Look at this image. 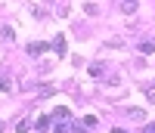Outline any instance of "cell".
<instances>
[{
	"label": "cell",
	"mask_w": 155,
	"mask_h": 133,
	"mask_svg": "<svg viewBox=\"0 0 155 133\" xmlns=\"http://www.w3.org/2000/svg\"><path fill=\"white\" fill-rule=\"evenodd\" d=\"M50 50H53L59 59H62V56H68V47H65V34H56L53 41H50Z\"/></svg>",
	"instance_id": "1"
},
{
	"label": "cell",
	"mask_w": 155,
	"mask_h": 133,
	"mask_svg": "<svg viewBox=\"0 0 155 133\" xmlns=\"http://www.w3.org/2000/svg\"><path fill=\"white\" fill-rule=\"evenodd\" d=\"M31 130V121H28V118H25V121H19V127H16V133H28Z\"/></svg>",
	"instance_id": "9"
},
{
	"label": "cell",
	"mask_w": 155,
	"mask_h": 133,
	"mask_svg": "<svg viewBox=\"0 0 155 133\" xmlns=\"http://www.w3.org/2000/svg\"><path fill=\"white\" fill-rule=\"evenodd\" d=\"M50 121H53V115H41L34 121V127H37V133H47V127H50Z\"/></svg>",
	"instance_id": "4"
},
{
	"label": "cell",
	"mask_w": 155,
	"mask_h": 133,
	"mask_svg": "<svg viewBox=\"0 0 155 133\" xmlns=\"http://www.w3.org/2000/svg\"><path fill=\"white\" fill-rule=\"evenodd\" d=\"M140 53H143V56L155 53V41H143V44H140Z\"/></svg>",
	"instance_id": "6"
},
{
	"label": "cell",
	"mask_w": 155,
	"mask_h": 133,
	"mask_svg": "<svg viewBox=\"0 0 155 133\" xmlns=\"http://www.w3.org/2000/svg\"><path fill=\"white\" fill-rule=\"evenodd\" d=\"M102 68H106V65H99V62H93V65H90V74H93V77H99V74H102Z\"/></svg>",
	"instance_id": "10"
},
{
	"label": "cell",
	"mask_w": 155,
	"mask_h": 133,
	"mask_svg": "<svg viewBox=\"0 0 155 133\" xmlns=\"http://www.w3.org/2000/svg\"><path fill=\"white\" fill-rule=\"evenodd\" d=\"M143 118H146L143 109H130V121H143Z\"/></svg>",
	"instance_id": "7"
},
{
	"label": "cell",
	"mask_w": 155,
	"mask_h": 133,
	"mask_svg": "<svg viewBox=\"0 0 155 133\" xmlns=\"http://www.w3.org/2000/svg\"><path fill=\"white\" fill-rule=\"evenodd\" d=\"M68 118H71V112L65 109V105H56V112H53V121H65V124H68Z\"/></svg>",
	"instance_id": "3"
},
{
	"label": "cell",
	"mask_w": 155,
	"mask_h": 133,
	"mask_svg": "<svg viewBox=\"0 0 155 133\" xmlns=\"http://www.w3.org/2000/svg\"><path fill=\"white\" fill-rule=\"evenodd\" d=\"M143 133H155V124H146V127H143Z\"/></svg>",
	"instance_id": "16"
},
{
	"label": "cell",
	"mask_w": 155,
	"mask_h": 133,
	"mask_svg": "<svg viewBox=\"0 0 155 133\" xmlns=\"http://www.w3.org/2000/svg\"><path fill=\"white\" fill-rule=\"evenodd\" d=\"M53 133H68V127H65V121H56V127H53Z\"/></svg>",
	"instance_id": "13"
},
{
	"label": "cell",
	"mask_w": 155,
	"mask_h": 133,
	"mask_svg": "<svg viewBox=\"0 0 155 133\" xmlns=\"http://www.w3.org/2000/svg\"><path fill=\"white\" fill-rule=\"evenodd\" d=\"M37 96H41V99H50V96H53V87H41V93H37Z\"/></svg>",
	"instance_id": "12"
},
{
	"label": "cell",
	"mask_w": 155,
	"mask_h": 133,
	"mask_svg": "<svg viewBox=\"0 0 155 133\" xmlns=\"http://www.w3.org/2000/svg\"><path fill=\"white\" fill-rule=\"evenodd\" d=\"M71 133H87V124H74V127H71Z\"/></svg>",
	"instance_id": "15"
},
{
	"label": "cell",
	"mask_w": 155,
	"mask_h": 133,
	"mask_svg": "<svg viewBox=\"0 0 155 133\" xmlns=\"http://www.w3.org/2000/svg\"><path fill=\"white\" fill-rule=\"evenodd\" d=\"M146 99H149V102H155V84H149V87H146Z\"/></svg>",
	"instance_id": "14"
},
{
	"label": "cell",
	"mask_w": 155,
	"mask_h": 133,
	"mask_svg": "<svg viewBox=\"0 0 155 133\" xmlns=\"http://www.w3.org/2000/svg\"><path fill=\"white\" fill-rule=\"evenodd\" d=\"M3 130H6V124H3V121H0V133H3Z\"/></svg>",
	"instance_id": "18"
},
{
	"label": "cell",
	"mask_w": 155,
	"mask_h": 133,
	"mask_svg": "<svg viewBox=\"0 0 155 133\" xmlns=\"http://www.w3.org/2000/svg\"><path fill=\"white\" fill-rule=\"evenodd\" d=\"M12 90V81H9V77H0V93H9Z\"/></svg>",
	"instance_id": "8"
},
{
	"label": "cell",
	"mask_w": 155,
	"mask_h": 133,
	"mask_svg": "<svg viewBox=\"0 0 155 133\" xmlns=\"http://www.w3.org/2000/svg\"><path fill=\"white\" fill-rule=\"evenodd\" d=\"M112 133H127V130H121V127H115V130H112Z\"/></svg>",
	"instance_id": "17"
},
{
	"label": "cell",
	"mask_w": 155,
	"mask_h": 133,
	"mask_svg": "<svg viewBox=\"0 0 155 133\" xmlns=\"http://www.w3.org/2000/svg\"><path fill=\"white\" fill-rule=\"evenodd\" d=\"M0 34H3V41H12V37H16V31H12L9 25H3V31H0Z\"/></svg>",
	"instance_id": "11"
},
{
	"label": "cell",
	"mask_w": 155,
	"mask_h": 133,
	"mask_svg": "<svg viewBox=\"0 0 155 133\" xmlns=\"http://www.w3.org/2000/svg\"><path fill=\"white\" fill-rule=\"evenodd\" d=\"M25 50H28V56H41L44 50H50V44H44V41H34V44H28V47H25Z\"/></svg>",
	"instance_id": "2"
},
{
	"label": "cell",
	"mask_w": 155,
	"mask_h": 133,
	"mask_svg": "<svg viewBox=\"0 0 155 133\" xmlns=\"http://www.w3.org/2000/svg\"><path fill=\"white\" fill-rule=\"evenodd\" d=\"M137 6H140V0H121V9L130 16V12H137Z\"/></svg>",
	"instance_id": "5"
}]
</instances>
